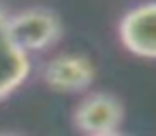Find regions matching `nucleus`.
I'll list each match as a JSON object with an SVG mask.
<instances>
[{"mask_svg": "<svg viewBox=\"0 0 156 136\" xmlns=\"http://www.w3.org/2000/svg\"><path fill=\"white\" fill-rule=\"evenodd\" d=\"M7 32L11 41L30 55L54 47L62 38V22L51 9L30 7L20 13H9Z\"/></svg>", "mask_w": 156, "mask_h": 136, "instance_id": "f257e3e1", "label": "nucleus"}, {"mask_svg": "<svg viewBox=\"0 0 156 136\" xmlns=\"http://www.w3.org/2000/svg\"><path fill=\"white\" fill-rule=\"evenodd\" d=\"M124 121V104L118 96L109 91H92L86 98L79 100V104L73 111V125L86 134H107L118 132Z\"/></svg>", "mask_w": 156, "mask_h": 136, "instance_id": "f03ea898", "label": "nucleus"}, {"mask_svg": "<svg viewBox=\"0 0 156 136\" xmlns=\"http://www.w3.org/2000/svg\"><path fill=\"white\" fill-rule=\"evenodd\" d=\"M96 77L94 62L81 53H58L41 68L43 83L60 94L86 91Z\"/></svg>", "mask_w": 156, "mask_h": 136, "instance_id": "7ed1b4c3", "label": "nucleus"}, {"mask_svg": "<svg viewBox=\"0 0 156 136\" xmlns=\"http://www.w3.org/2000/svg\"><path fill=\"white\" fill-rule=\"evenodd\" d=\"M156 5L152 0L128 9L118 24V38L122 47L143 60H154L156 55Z\"/></svg>", "mask_w": 156, "mask_h": 136, "instance_id": "20e7f679", "label": "nucleus"}, {"mask_svg": "<svg viewBox=\"0 0 156 136\" xmlns=\"http://www.w3.org/2000/svg\"><path fill=\"white\" fill-rule=\"evenodd\" d=\"M9 11L0 7V102L15 94L32 72V62L26 51H22L7 32Z\"/></svg>", "mask_w": 156, "mask_h": 136, "instance_id": "39448f33", "label": "nucleus"}, {"mask_svg": "<svg viewBox=\"0 0 156 136\" xmlns=\"http://www.w3.org/2000/svg\"><path fill=\"white\" fill-rule=\"evenodd\" d=\"M96 136H124V134L118 130V132H107V134H96Z\"/></svg>", "mask_w": 156, "mask_h": 136, "instance_id": "423d86ee", "label": "nucleus"}, {"mask_svg": "<svg viewBox=\"0 0 156 136\" xmlns=\"http://www.w3.org/2000/svg\"><path fill=\"white\" fill-rule=\"evenodd\" d=\"M0 136H15V134H0Z\"/></svg>", "mask_w": 156, "mask_h": 136, "instance_id": "0eeeda50", "label": "nucleus"}]
</instances>
